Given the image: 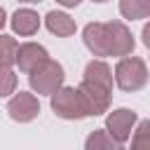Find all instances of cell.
Here are the masks:
<instances>
[{
    "mask_svg": "<svg viewBox=\"0 0 150 150\" xmlns=\"http://www.w3.org/2000/svg\"><path fill=\"white\" fill-rule=\"evenodd\" d=\"M84 47L94 56H129L134 52V35L122 21H91L82 30Z\"/></svg>",
    "mask_w": 150,
    "mask_h": 150,
    "instance_id": "obj_1",
    "label": "cell"
},
{
    "mask_svg": "<svg viewBox=\"0 0 150 150\" xmlns=\"http://www.w3.org/2000/svg\"><path fill=\"white\" fill-rule=\"evenodd\" d=\"M115 82L122 91H138L148 84V66L138 56H124L115 66Z\"/></svg>",
    "mask_w": 150,
    "mask_h": 150,
    "instance_id": "obj_2",
    "label": "cell"
},
{
    "mask_svg": "<svg viewBox=\"0 0 150 150\" xmlns=\"http://www.w3.org/2000/svg\"><path fill=\"white\" fill-rule=\"evenodd\" d=\"M52 110L61 120H84L91 115L77 87H61L52 96Z\"/></svg>",
    "mask_w": 150,
    "mask_h": 150,
    "instance_id": "obj_3",
    "label": "cell"
},
{
    "mask_svg": "<svg viewBox=\"0 0 150 150\" xmlns=\"http://www.w3.org/2000/svg\"><path fill=\"white\" fill-rule=\"evenodd\" d=\"M63 66L59 61H52L47 59L45 63H40L30 75H28V82H30V89L38 91V94H45V96H54L61 87H63Z\"/></svg>",
    "mask_w": 150,
    "mask_h": 150,
    "instance_id": "obj_4",
    "label": "cell"
},
{
    "mask_svg": "<svg viewBox=\"0 0 150 150\" xmlns=\"http://www.w3.org/2000/svg\"><path fill=\"white\" fill-rule=\"evenodd\" d=\"M138 122V115L134 112V110H129V108H117V110H112L108 117H105V131L115 138V141H120V143H124L127 138H131V131H134V124Z\"/></svg>",
    "mask_w": 150,
    "mask_h": 150,
    "instance_id": "obj_5",
    "label": "cell"
},
{
    "mask_svg": "<svg viewBox=\"0 0 150 150\" xmlns=\"http://www.w3.org/2000/svg\"><path fill=\"white\" fill-rule=\"evenodd\" d=\"M77 89H80V94H82V98H84V103H87V108H89L91 115L108 112V108H110V91L112 89H105V87L94 84L89 80H82Z\"/></svg>",
    "mask_w": 150,
    "mask_h": 150,
    "instance_id": "obj_6",
    "label": "cell"
},
{
    "mask_svg": "<svg viewBox=\"0 0 150 150\" xmlns=\"http://www.w3.org/2000/svg\"><path fill=\"white\" fill-rule=\"evenodd\" d=\"M7 112H9V117L14 122H30V120H35L40 115V103H38V98L33 94L19 91V94H14L9 98Z\"/></svg>",
    "mask_w": 150,
    "mask_h": 150,
    "instance_id": "obj_7",
    "label": "cell"
},
{
    "mask_svg": "<svg viewBox=\"0 0 150 150\" xmlns=\"http://www.w3.org/2000/svg\"><path fill=\"white\" fill-rule=\"evenodd\" d=\"M49 59V54H47V49L42 47V45H38V42H23V45H19V52H16V66H19V70L21 73H33L40 63H45Z\"/></svg>",
    "mask_w": 150,
    "mask_h": 150,
    "instance_id": "obj_8",
    "label": "cell"
},
{
    "mask_svg": "<svg viewBox=\"0 0 150 150\" xmlns=\"http://www.w3.org/2000/svg\"><path fill=\"white\" fill-rule=\"evenodd\" d=\"M45 26L49 33H54L56 38H70L75 33V21L66 14V12H56L52 9L47 16H45Z\"/></svg>",
    "mask_w": 150,
    "mask_h": 150,
    "instance_id": "obj_9",
    "label": "cell"
},
{
    "mask_svg": "<svg viewBox=\"0 0 150 150\" xmlns=\"http://www.w3.org/2000/svg\"><path fill=\"white\" fill-rule=\"evenodd\" d=\"M12 28H14V33H19V35H35L38 33V28H40V16H38V12H33V9H16L14 12V16H12Z\"/></svg>",
    "mask_w": 150,
    "mask_h": 150,
    "instance_id": "obj_10",
    "label": "cell"
},
{
    "mask_svg": "<svg viewBox=\"0 0 150 150\" xmlns=\"http://www.w3.org/2000/svg\"><path fill=\"white\" fill-rule=\"evenodd\" d=\"M82 80H89V82L101 84V87H105V89H112V70H110V66H108L105 61H101V59L87 63Z\"/></svg>",
    "mask_w": 150,
    "mask_h": 150,
    "instance_id": "obj_11",
    "label": "cell"
},
{
    "mask_svg": "<svg viewBox=\"0 0 150 150\" xmlns=\"http://www.w3.org/2000/svg\"><path fill=\"white\" fill-rule=\"evenodd\" d=\"M84 150H124V145L115 141L105 129H94L84 141Z\"/></svg>",
    "mask_w": 150,
    "mask_h": 150,
    "instance_id": "obj_12",
    "label": "cell"
},
{
    "mask_svg": "<svg viewBox=\"0 0 150 150\" xmlns=\"http://www.w3.org/2000/svg\"><path fill=\"white\" fill-rule=\"evenodd\" d=\"M120 12L124 19H148L150 16V0H120Z\"/></svg>",
    "mask_w": 150,
    "mask_h": 150,
    "instance_id": "obj_13",
    "label": "cell"
},
{
    "mask_svg": "<svg viewBox=\"0 0 150 150\" xmlns=\"http://www.w3.org/2000/svg\"><path fill=\"white\" fill-rule=\"evenodd\" d=\"M16 52H19L16 40L9 35H0V66L12 68V63H16Z\"/></svg>",
    "mask_w": 150,
    "mask_h": 150,
    "instance_id": "obj_14",
    "label": "cell"
},
{
    "mask_svg": "<svg viewBox=\"0 0 150 150\" xmlns=\"http://www.w3.org/2000/svg\"><path fill=\"white\" fill-rule=\"evenodd\" d=\"M131 150H150V120H143L131 136Z\"/></svg>",
    "mask_w": 150,
    "mask_h": 150,
    "instance_id": "obj_15",
    "label": "cell"
},
{
    "mask_svg": "<svg viewBox=\"0 0 150 150\" xmlns=\"http://www.w3.org/2000/svg\"><path fill=\"white\" fill-rule=\"evenodd\" d=\"M14 89H16V75H14V70L7 68V66H0V98L14 94Z\"/></svg>",
    "mask_w": 150,
    "mask_h": 150,
    "instance_id": "obj_16",
    "label": "cell"
},
{
    "mask_svg": "<svg viewBox=\"0 0 150 150\" xmlns=\"http://www.w3.org/2000/svg\"><path fill=\"white\" fill-rule=\"evenodd\" d=\"M141 38H143V45L150 49V21L143 26V30H141Z\"/></svg>",
    "mask_w": 150,
    "mask_h": 150,
    "instance_id": "obj_17",
    "label": "cell"
},
{
    "mask_svg": "<svg viewBox=\"0 0 150 150\" xmlns=\"http://www.w3.org/2000/svg\"><path fill=\"white\" fill-rule=\"evenodd\" d=\"M59 5H63V7H77L82 0H56Z\"/></svg>",
    "mask_w": 150,
    "mask_h": 150,
    "instance_id": "obj_18",
    "label": "cell"
},
{
    "mask_svg": "<svg viewBox=\"0 0 150 150\" xmlns=\"http://www.w3.org/2000/svg\"><path fill=\"white\" fill-rule=\"evenodd\" d=\"M5 21H7V19H5V9L0 7V30H2V26H5Z\"/></svg>",
    "mask_w": 150,
    "mask_h": 150,
    "instance_id": "obj_19",
    "label": "cell"
},
{
    "mask_svg": "<svg viewBox=\"0 0 150 150\" xmlns=\"http://www.w3.org/2000/svg\"><path fill=\"white\" fill-rule=\"evenodd\" d=\"M21 2H40V0H21Z\"/></svg>",
    "mask_w": 150,
    "mask_h": 150,
    "instance_id": "obj_20",
    "label": "cell"
},
{
    "mask_svg": "<svg viewBox=\"0 0 150 150\" xmlns=\"http://www.w3.org/2000/svg\"><path fill=\"white\" fill-rule=\"evenodd\" d=\"M91 2H105V0H91Z\"/></svg>",
    "mask_w": 150,
    "mask_h": 150,
    "instance_id": "obj_21",
    "label": "cell"
}]
</instances>
